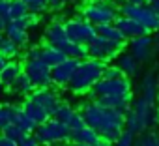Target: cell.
Instances as JSON below:
<instances>
[{"label":"cell","instance_id":"44dd1931","mask_svg":"<svg viewBox=\"0 0 159 146\" xmlns=\"http://www.w3.org/2000/svg\"><path fill=\"white\" fill-rule=\"evenodd\" d=\"M21 73H23V64H19L17 60H8V64L0 71V84L4 88H10Z\"/></svg>","mask_w":159,"mask_h":146},{"label":"cell","instance_id":"7bdbcfd3","mask_svg":"<svg viewBox=\"0 0 159 146\" xmlns=\"http://www.w3.org/2000/svg\"><path fill=\"white\" fill-rule=\"evenodd\" d=\"M148 4H150V6H152L157 13H159V0H148Z\"/></svg>","mask_w":159,"mask_h":146},{"label":"cell","instance_id":"ab89813d","mask_svg":"<svg viewBox=\"0 0 159 146\" xmlns=\"http://www.w3.org/2000/svg\"><path fill=\"white\" fill-rule=\"evenodd\" d=\"M66 4H67V0H51V2H49V10H52V11H62V10L66 8Z\"/></svg>","mask_w":159,"mask_h":146},{"label":"cell","instance_id":"7a4b0ae2","mask_svg":"<svg viewBox=\"0 0 159 146\" xmlns=\"http://www.w3.org/2000/svg\"><path fill=\"white\" fill-rule=\"evenodd\" d=\"M159 125V109L157 103H152L144 98H137L131 103V109L125 114V129L133 135H140L148 129Z\"/></svg>","mask_w":159,"mask_h":146},{"label":"cell","instance_id":"30bf717a","mask_svg":"<svg viewBox=\"0 0 159 146\" xmlns=\"http://www.w3.org/2000/svg\"><path fill=\"white\" fill-rule=\"evenodd\" d=\"M23 73L28 77V81L34 84V88H47V86L52 84L51 66H47L43 60H25Z\"/></svg>","mask_w":159,"mask_h":146},{"label":"cell","instance_id":"8fae6325","mask_svg":"<svg viewBox=\"0 0 159 146\" xmlns=\"http://www.w3.org/2000/svg\"><path fill=\"white\" fill-rule=\"evenodd\" d=\"M30 101H34L36 105H39L47 114H49V118H52L54 116V112H56V109L60 107V103H62V98H60V94L56 92V90H52L51 86H47V88H36L30 96H26Z\"/></svg>","mask_w":159,"mask_h":146},{"label":"cell","instance_id":"60d3db41","mask_svg":"<svg viewBox=\"0 0 159 146\" xmlns=\"http://www.w3.org/2000/svg\"><path fill=\"white\" fill-rule=\"evenodd\" d=\"M0 146H17V142L11 140V139H8V137H4L2 133H0Z\"/></svg>","mask_w":159,"mask_h":146},{"label":"cell","instance_id":"4fadbf2b","mask_svg":"<svg viewBox=\"0 0 159 146\" xmlns=\"http://www.w3.org/2000/svg\"><path fill=\"white\" fill-rule=\"evenodd\" d=\"M155 49V39L150 36V34H144V36H137L129 41V52L139 60V62H146L152 52Z\"/></svg>","mask_w":159,"mask_h":146},{"label":"cell","instance_id":"cb8c5ba5","mask_svg":"<svg viewBox=\"0 0 159 146\" xmlns=\"http://www.w3.org/2000/svg\"><path fill=\"white\" fill-rule=\"evenodd\" d=\"M21 109H23V111L26 112V116H28V118H32L38 125L49 120V114H47V112H45L39 105H36L34 101H30L28 98L25 99V103H23V107H21Z\"/></svg>","mask_w":159,"mask_h":146},{"label":"cell","instance_id":"f6af8a7d","mask_svg":"<svg viewBox=\"0 0 159 146\" xmlns=\"http://www.w3.org/2000/svg\"><path fill=\"white\" fill-rule=\"evenodd\" d=\"M92 146H112V144H111V142H107V140H101V139H99V140H98L96 144H92Z\"/></svg>","mask_w":159,"mask_h":146},{"label":"cell","instance_id":"603a6c76","mask_svg":"<svg viewBox=\"0 0 159 146\" xmlns=\"http://www.w3.org/2000/svg\"><path fill=\"white\" fill-rule=\"evenodd\" d=\"M39 60H43L47 66H56V64H60V62H64L66 60V54H64V51L62 49H58V47H52V45H43L41 47V58Z\"/></svg>","mask_w":159,"mask_h":146},{"label":"cell","instance_id":"8992f818","mask_svg":"<svg viewBox=\"0 0 159 146\" xmlns=\"http://www.w3.org/2000/svg\"><path fill=\"white\" fill-rule=\"evenodd\" d=\"M83 19L88 21L94 26L99 25H111L118 17V10L109 2V0H90L81 11Z\"/></svg>","mask_w":159,"mask_h":146},{"label":"cell","instance_id":"8d00e7d4","mask_svg":"<svg viewBox=\"0 0 159 146\" xmlns=\"http://www.w3.org/2000/svg\"><path fill=\"white\" fill-rule=\"evenodd\" d=\"M2 135H4V137H8V139H11V140H15V142H17V140H19V139H21V137H23V135H25V133H23V131H21V129H19V127H17V125H15V124H11V125H10V127H6V129H4V131H2Z\"/></svg>","mask_w":159,"mask_h":146},{"label":"cell","instance_id":"4316f807","mask_svg":"<svg viewBox=\"0 0 159 146\" xmlns=\"http://www.w3.org/2000/svg\"><path fill=\"white\" fill-rule=\"evenodd\" d=\"M10 88H11V92H13V94H17V96H25V98H26V96H30V94L36 90V88H34V84L28 81V77L25 75V73H21V75L17 77V81H15Z\"/></svg>","mask_w":159,"mask_h":146},{"label":"cell","instance_id":"7402d4cb","mask_svg":"<svg viewBox=\"0 0 159 146\" xmlns=\"http://www.w3.org/2000/svg\"><path fill=\"white\" fill-rule=\"evenodd\" d=\"M4 36L10 38L13 43H17L19 47H26V45L30 43V34H28V30L19 28L13 21H8V25H6V28H4Z\"/></svg>","mask_w":159,"mask_h":146},{"label":"cell","instance_id":"d6986e66","mask_svg":"<svg viewBox=\"0 0 159 146\" xmlns=\"http://www.w3.org/2000/svg\"><path fill=\"white\" fill-rule=\"evenodd\" d=\"M140 98L152 101V103H157V98H159V79L155 73H146L140 81Z\"/></svg>","mask_w":159,"mask_h":146},{"label":"cell","instance_id":"f1b7e54d","mask_svg":"<svg viewBox=\"0 0 159 146\" xmlns=\"http://www.w3.org/2000/svg\"><path fill=\"white\" fill-rule=\"evenodd\" d=\"M0 54L6 56L8 60H13V58H17L21 54V47L17 43H13L10 38L2 36V38H0Z\"/></svg>","mask_w":159,"mask_h":146},{"label":"cell","instance_id":"4dcf8cb0","mask_svg":"<svg viewBox=\"0 0 159 146\" xmlns=\"http://www.w3.org/2000/svg\"><path fill=\"white\" fill-rule=\"evenodd\" d=\"M135 146H159V133L155 129H148L135 137Z\"/></svg>","mask_w":159,"mask_h":146},{"label":"cell","instance_id":"ba28073f","mask_svg":"<svg viewBox=\"0 0 159 146\" xmlns=\"http://www.w3.org/2000/svg\"><path fill=\"white\" fill-rule=\"evenodd\" d=\"M131 88L133 86H131V81L127 77L111 79V81L99 79L94 84V88L90 90V94H92L94 99H98V98H109V96H129V94H133Z\"/></svg>","mask_w":159,"mask_h":146},{"label":"cell","instance_id":"7dc6e473","mask_svg":"<svg viewBox=\"0 0 159 146\" xmlns=\"http://www.w3.org/2000/svg\"><path fill=\"white\" fill-rule=\"evenodd\" d=\"M60 146H81V144H75V142H64V144H60Z\"/></svg>","mask_w":159,"mask_h":146},{"label":"cell","instance_id":"d590c367","mask_svg":"<svg viewBox=\"0 0 159 146\" xmlns=\"http://www.w3.org/2000/svg\"><path fill=\"white\" fill-rule=\"evenodd\" d=\"M120 77H124V75H122V71L118 69L116 64H105V67H103V77L101 79L111 81V79H120Z\"/></svg>","mask_w":159,"mask_h":146},{"label":"cell","instance_id":"6da1fadb","mask_svg":"<svg viewBox=\"0 0 159 146\" xmlns=\"http://www.w3.org/2000/svg\"><path fill=\"white\" fill-rule=\"evenodd\" d=\"M79 112H81L84 124L88 127H92L99 135L101 140H107L111 144L125 129V114H122L118 111H112L109 107H103V105L96 103L94 99L84 101L81 105V111Z\"/></svg>","mask_w":159,"mask_h":146},{"label":"cell","instance_id":"484cf974","mask_svg":"<svg viewBox=\"0 0 159 146\" xmlns=\"http://www.w3.org/2000/svg\"><path fill=\"white\" fill-rule=\"evenodd\" d=\"M64 54H66V58H75V60H86L88 58V49H86V45H83V43H67L64 49Z\"/></svg>","mask_w":159,"mask_h":146},{"label":"cell","instance_id":"9a60e30c","mask_svg":"<svg viewBox=\"0 0 159 146\" xmlns=\"http://www.w3.org/2000/svg\"><path fill=\"white\" fill-rule=\"evenodd\" d=\"M52 118H56V120H60L62 124H66V125L69 127V131H71V129H77L79 125H83V124H84L81 112L75 111L69 103H64V101L60 103V107L56 109V112H54Z\"/></svg>","mask_w":159,"mask_h":146},{"label":"cell","instance_id":"2e32d148","mask_svg":"<svg viewBox=\"0 0 159 146\" xmlns=\"http://www.w3.org/2000/svg\"><path fill=\"white\" fill-rule=\"evenodd\" d=\"M114 26L122 32V36H124L125 39H133V38H137V36L148 34L137 21H133V19H129V17H124V15H118V17L114 19Z\"/></svg>","mask_w":159,"mask_h":146},{"label":"cell","instance_id":"d4e9b609","mask_svg":"<svg viewBox=\"0 0 159 146\" xmlns=\"http://www.w3.org/2000/svg\"><path fill=\"white\" fill-rule=\"evenodd\" d=\"M19 109H21V107L11 105V103L0 105V133H2L6 127H10V125L15 122V116H17Z\"/></svg>","mask_w":159,"mask_h":146},{"label":"cell","instance_id":"ffe728a7","mask_svg":"<svg viewBox=\"0 0 159 146\" xmlns=\"http://www.w3.org/2000/svg\"><path fill=\"white\" fill-rule=\"evenodd\" d=\"M69 140L75 142V144H81V146H92V144H96L99 140V135L92 127H88L86 124H83V125H79L77 129H71Z\"/></svg>","mask_w":159,"mask_h":146},{"label":"cell","instance_id":"3957f363","mask_svg":"<svg viewBox=\"0 0 159 146\" xmlns=\"http://www.w3.org/2000/svg\"><path fill=\"white\" fill-rule=\"evenodd\" d=\"M103 67H105V64L99 60H94V58L81 60L66 88L77 96L79 94H90L94 84L103 77Z\"/></svg>","mask_w":159,"mask_h":146},{"label":"cell","instance_id":"83f0119b","mask_svg":"<svg viewBox=\"0 0 159 146\" xmlns=\"http://www.w3.org/2000/svg\"><path fill=\"white\" fill-rule=\"evenodd\" d=\"M96 30H98V36H101V38H105V39L120 41V43L125 41V38H124L122 32L114 26V23H111V25H99V26H96Z\"/></svg>","mask_w":159,"mask_h":146},{"label":"cell","instance_id":"1f68e13d","mask_svg":"<svg viewBox=\"0 0 159 146\" xmlns=\"http://www.w3.org/2000/svg\"><path fill=\"white\" fill-rule=\"evenodd\" d=\"M28 13L26 6L23 0H10V10H8V21H15V19H21Z\"/></svg>","mask_w":159,"mask_h":146},{"label":"cell","instance_id":"ac0fdd59","mask_svg":"<svg viewBox=\"0 0 159 146\" xmlns=\"http://www.w3.org/2000/svg\"><path fill=\"white\" fill-rule=\"evenodd\" d=\"M96 103L103 105V107H109L112 111H118L122 114H127V111L131 109V103H133V94L129 96H109V98H98L94 99Z\"/></svg>","mask_w":159,"mask_h":146},{"label":"cell","instance_id":"7c38bea8","mask_svg":"<svg viewBox=\"0 0 159 146\" xmlns=\"http://www.w3.org/2000/svg\"><path fill=\"white\" fill-rule=\"evenodd\" d=\"M77 66H79V60H75V58H66L64 62L52 66V67H51L52 84H54V86H60V88L67 86V83H69V79L73 77Z\"/></svg>","mask_w":159,"mask_h":146},{"label":"cell","instance_id":"bcb514c9","mask_svg":"<svg viewBox=\"0 0 159 146\" xmlns=\"http://www.w3.org/2000/svg\"><path fill=\"white\" fill-rule=\"evenodd\" d=\"M8 64V58L6 56H2V54H0V71H2V67Z\"/></svg>","mask_w":159,"mask_h":146},{"label":"cell","instance_id":"f35d334b","mask_svg":"<svg viewBox=\"0 0 159 146\" xmlns=\"http://www.w3.org/2000/svg\"><path fill=\"white\" fill-rule=\"evenodd\" d=\"M41 58V47L34 45V47H28L26 54H25V60H39Z\"/></svg>","mask_w":159,"mask_h":146},{"label":"cell","instance_id":"e0dca14e","mask_svg":"<svg viewBox=\"0 0 159 146\" xmlns=\"http://www.w3.org/2000/svg\"><path fill=\"white\" fill-rule=\"evenodd\" d=\"M116 66L118 69L122 71V75L124 77H137L139 75V71H140V62L131 54V52H120L116 58Z\"/></svg>","mask_w":159,"mask_h":146},{"label":"cell","instance_id":"74e56055","mask_svg":"<svg viewBox=\"0 0 159 146\" xmlns=\"http://www.w3.org/2000/svg\"><path fill=\"white\" fill-rule=\"evenodd\" d=\"M17 146H39V142L36 140L34 133H25V135L17 140Z\"/></svg>","mask_w":159,"mask_h":146},{"label":"cell","instance_id":"d6a6232c","mask_svg":"<svg viewBox=\"0 0 159 146\" xmlns=\"http://www.w3.org/2000/svg\"><path fill=\"white\" fill-rule=\"evenodd\" d=\"M23 2H25L28 13L39 15V13H45L49 10V2H51V0H23Z\"/></svg>","mask_w":159,"mask_h":146},{"label":"cell","instance_id":"52a82bcc","mask_svg":"<svg viewBox=\"0 0 159 146\" xmlns=\"http://www.w3.org/2000/svg\"><path fill=\"white\" fill-rule=\"evenodd\" d=\"M124 45H125V43L111 41V39H105V38H101V36H96V38L86 45V49H88V58H94V60H99V62L107 64V62L114 60V58L122 52Z\"/></svg>","mask_w":159,"mask_h":146},{"label":"cell","instance_id":"836d02e7","mask_svg":"<svg viewBox=\"0 0 159 146\" xmlns=\"http://www.w3.org/2000/svg\"><path fill=\"white\" fill-rule=\"evenodd\" d=\"M19 28H23V30H34L38 25H39V15H36V13H26L25 17H21V19H15L13 21Z\"/></svg>","mask_w":159,"mask_h":146},{"label":"cell","instance_id":"e575fe53","mask_svg":"<svg viewBox=\"0 0 159 146\" xmlns=\"http://www.w3.org/2000/svg\"><path fill=\"white\" fill-rule=\"evenodd\" d=\"M135 137H137V135H133L131 131L124 129L122 135L112 142V146H135Z\"/></svg>","mask_w":159,"mask_h":146},{"label":"cell","instance_id":"9c48e42d","mask_svg":"<svg viewBox=\"0 0 159 146\" xmlns=\"http://www.w3.org/2000/svg\"><path fill=\"white\" fill-rule=\"evenodd\" d=\"M66 26V34H67V39L71 43H83V45H88L96 36H98V30L94 25H90L88 21H84L83 17L81 19H69L64 23Z\"/></svg>","mask_w":159,"mask_h":146},{"label":"cell","instance_id":"681fc988","mask_svg":"<svg viewBox=\"0 0 159 146\" xmlns=\"http://www.w3.org/2000/svg\"><path fill=\"white\" fill-rule=\"evenodd\" d=\"M0 38H2V34H0Z\"/></svg>","mask_w":159,"mask_h":146},{"label":"cell","instance_id":"b9f144b4","mask_svg":"<svg viewBox=\"0 0 159 146\" xmlns=\"http://www.w3.org/2000/svg\"><path fill=\"white\" fill-rule=\"evenodd\" d=\"M124 4H146L148 0H122Z\"/></svg>","mask_w":159,"mask_h":146},{"label":"cell","instance_id":"ee69618b","mask_svg":"<svg viewBox=\"0 0 159 146\" xmlns=\"http://www.w3.org/2000/svg\"><path fill=\"white\" fill-rule=\"evenodd\" d=\"M6 25H8V21L2 17V15H0V34H2L4 32V28H6Z\"/></svg>","mask_w":159,"mask_h":146},{"label":"cell","instance_id":"5b68a950","mask_svg":"<svg viewBox=\"0 0 159 146\" xmlns=\"http://www.w3.org/2000/svg\"><path fill=\"white\" fill-rule=\"evenodd\" d=\"M118 11H120V15L137 21L148 34L159 32V13L148 2L146 4H122Z\"/></svg>","mask_w":159,"mask_h":146},{"label":"cell","instance_id":"f546056e","mask_svg":"<svg viewBox=\"0 0 159 146\" xmlns=\"http://www.w3.org/2000/svg\"><path fill=\"white\" fill-rule=\"evenodd\" d=\"M23 133H34L36 131V127H38V124L32 120V118H28L26 116V112L23 111V109H19V112H17V116H15V122H13Z\"/></svg>","mask_w":159,"mask_h":146},{"label":"cell","instance_id":"277c9868","mask_svg":"<svg viewBox=\"0 0 159 146\" xmlns=\"http://www.w3.org/2000/svg\"><path fill=\"white\" fill-rule=\"evenodd\" d=\"M36 140L39 142V146H56V144H64L69 142L71 131L66 124H62L56 118H49L47 122L39 124L34 131Z\"/></svg>","mask_w":159,"mask_h":146},{"label":"cell","instance_id":"c3c4849f","mask_svg":"<svg viewBox=\"0 0 159 146\" xmlns=\"http://www.w3.org/2000/svg\"><path fill=\"white\" fill-rule=\"evenodd\" d=\"M2 90H4V86H2V84H0V94H2Z\"/></svg>","mask_w":159,"mask_h":146},{"label":"cell","instance_id":"5bb4252c","mask_svg":"<svg viewBox=\"0 0 159 146\" xmlns=\"http://www.w3.org/2000/svg\"><path fill=\"white\" fill-rule=\"evenodd\" d=\"M45 41H47V45H52V47H58V49H64L69 43L64 21L56 19V21L47 25V28H45Z\"/></svg>","mask_w":159,"mask_h":146}]
</instances>
